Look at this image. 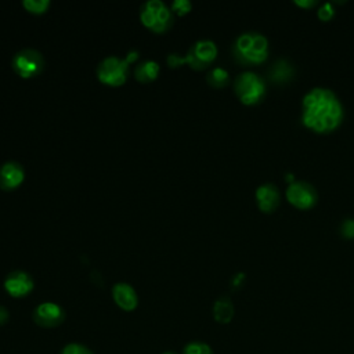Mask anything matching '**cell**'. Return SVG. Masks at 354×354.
<instances>
[{
  "label": "cell",
  "instance_id": "cell-11",
  "mask_svg": "<svg viewBox=\"0 0 354 354\" xmlns=\"http://www.w3.org/2000/svg\"><path fill=\"white\" fill-rule=\"evenodd\" d=\"M5 289L13 298H25L34 291V280L28 273L17 270L6 277Z\"/></svg>",
  "mask_w": 354,
  "mask_h": 354
},
{
  "label": "cell",
  "instance_id": "cell-1",
  "mask_svg": "<svg viewBox=\"0 0 354 354\" xmlns=\"http://www.w3.org/2000/svg\"><path fill=\"white\" fill-rule=\"evenodd\" d=\"M344 109L338 96L325 87H314L302 101L300 120L305 128L316 135H329L343 122Z\"/></svg>",
  "mask_w": 354,
  "mask_h": 354
},
{
  "label": "cell",
  "instance_id": "cell-18",
  "mask_svg": "<svg viewBox=\"0 0 354 354\" xmlns=\"http://www.w3.org/2000/svg\"><path fill=\"white\" fill-rule=\"evenodd\" d=\"M23 5L28 12L34 14H42L49 9L50 0H24Z\"/></svg>",
  "mask_w": 354,
  "mask_h": 354
},
{
  "label": "cell",
  "instance_id": "cell-24",
  "mask_svg": "<svg viewBox=\"0 0 354 354\" xmlns=\"http://www.w3.org/2000/svg\"><path fill=\"white\" fill-rule=\"evenodd\" d=\"M294 3H295L298 8L305 9V10L313 9V8H316V6L318 5V2H316V0H295Z\"/></svg>",
  "mask_w": 354,
  "mask_h": 354
},
{
  "label": "cell",
  "instance_id": "cell-14",
  "mask_svg": "<svg viewBox=\"0 0 354 354\" xmlns=\"http://www.w3.org/2000/svg\"><path fill=\"white\" fill-rule=\"evenodd\" d=\"M295 67L287 60H278L270 69V80L274 85H287L295 78Z\"/></svg>",
  "mask_w": 354,
  "mask_h": 354
},
{
  "label": "cell",
  "instance_id": "cell-6",
  "mask_svg": "<svg viewBox=\"0 0 354 354\" xmlns=\"http://www.w3.org/2000/svg\"><path fill=\"white\" fill-rule=\"evenodd\" d=\"M287 201L298 210H310L318 202V192L307 181H294L287 188Z\"/></svg>",
  "mask_w": 354,
  "mask_h": 354
},
{
  "label": "cell",
  "instance_id": "cell-17",
  "mask_svg": "<svg viewBox=\"0 0 354 354\" xmlns=\"http://www.w3.org/2000/svg\"><path fill=\"white\" fill-rule=\"evenodd\" d=\"M206 82L209 86L214 89H223L230 83V74L224 68H213L206 76Z\"/></svg>",
  "mask_w": 354,
  "mask_h": 354
},
{
  "label": "cell",
  "instance_id": "cell-5",
  "mask_svg": "<svg viewBox=\"0 0 354 354\" xmlns=\"http://www.w3.org/2000/svg\"><path fill=\"white\" fill-rule=\"evenodd\" d=\"M129 74V63L124 58L109 56L97 67L98 79L109 86H121L126 82Z\"/></svg>",
  "mask_w": 354,
  "mask_h": 354
},
{
  "label": "cell",
  "instance_id": "cell-27",
  "mask_svg": "<svg viewBox=\"0 0 354 354\" xmlns=\"http://www.w3.org/2000/svg\"><path fill=\"white\" fill-rule=\"evenodd\" d=\"M162 354H176V353H173V351H165V353H162Z\"/></svg>",
  "mask_w": 354,
  "mask_h": 354
},
{
  "label": "cell",
  "instance_id": "cell-25",
  "mask_svg": "<svg viewBox=\"0 0 354 354\" xmlns=\"http://www.w3.org/2000/svg\"><path fill=\"white\" fill-rule=\"evenodd\" d=\"M10 318V313L6 307L0 306V325H5Z\"/></svg>",
  "mask_w": 354,
  "mask_h": 354
},
{
  "label": "cell",
  "instance_id": "cell-15",
  "mask_svg": "<svg viewBox=\"0 0 354 354\" xmlns=\"http://www.w3.org/2000/svg\"><path fill=\"white\" fill-rule=\"evenodd\" d=\"M234 317V305L232 302L223 296L217 299L213 305V318L220 324H228Z\"/></svg>",
  "mask_w": 354,
  "mask_h": 354
},
{
  "label": "cell",
  "instance_id": "cell-22",
  "mask_svg": "<svg viewBox=\"0 0 354 354\" xmlns=\"http://www.w3.org/2000/svg\"><path fill=\"white\" fill-rule=\"evenodd\" d=\"M317 17L322 23H329L335 17V10H333L332 5L331 3H324L317 12Z\"/></svg>",
  "mask_w": 354,
  "mask_h": 354
},
{
  "label": "cell",
  "instance_id": "cell-8",
  "mask_svg": "<svg viewBox=\"0 0 354 354\" xmlns=\"http://www.w3.org/2000/svg\"><path fill=\"white\" fill-rule=\"evenodd\" d=\"M216 57H217V46L214 45V42L203 39V41H198L190 47V50L184 57V61L190 64L192 69L202 71L208 65H210L216 60Z\"/></svg>",
  "mask_w": 354,
  "mask_h": 354
},
{
  "label": "cell",
  "instance_id": "cell-20",
  "mask_svg": "<svg viewBox=\"0 0 354 354\" xmlns=\"http://www.w3.org/2000/svg\"><path fill=\"white\" fill-rule=\"evenodd\" d=\"M61 354H93L89 347L80 343H68L61 350Z\"/></svg>",
  "mask_w": 354,
  "mask_h": 354
},
{
  "label": "cell",
  "instance_id": "cell-4",
  "mask_svg": "<svg viewBox=\"0 0 354 354\" xmlns=\"http://www.w3.org/2000/svg\"><path fill=\"white\" fill-rule=\"evenodd\" d=\"M142 23L157 34H162L172 27V10L161 0H148L140 12Z\"/></svg>",
  "mask_w": 354,
  "mask_h": 354
},
{
  "label": "cell",
  "instance_id": "cell-13",
  "mask_svg": "<svg viewBox=\"0 0 354 354\" xmlns=\"http://www.w3.org/2000/svg\"><path fill=\"white\" fill-rule=\"evenodd\" d=\"M24 168L19 162H6L0 168V188L14 190L24 181Z\"/></svg>",
  "mask_w": 354,
  "mask_h": 354
},
{
  "label": "cell",
  "instance_id": "cell-26",
  "mask_svg": "<svg viewBox=\"0 0 354 354\" xmlns=\"http://www.w3.org/2000/svg\"><path fill=\"white\" fill-rule=\"evenodd\" d=\"M137 56H139V53H137V52H132V53H129V56H128L126 61H128V63H132V61H135V60L137 58Z\"/></svg>",
  "mask_w": 354,
  "mask_h": 354
},
{
  "label": "cell",
  "instance_id": "cell-10",
  "mask_svg": "<svg viewBox=\"0 0 354 354\" xmlns=\"http://www.w3.org/2000/svg\"><path fill=\"white\" fill-rule=\"evenodd\" d=\"M255 201L262 213L270 214L278 209L281 203V195L277 186L272 183H265L256 188Z\"/></svg>",
  "mask_w": 354,
  "mask_h": 354
},
{
  "label": "cell",
  "instance_id": "cell-21",
  "mask_svg": "<svg viewBox=\"0 0 354 354\" xmlns=\"http://www.w3.org/2000/svg\"><path fill=\"white\" fill-rule=\"evenodd\" d=\"M340 235L344 240H354V219H346L340 224Z\"/></svg>",
  "mask_w": 354,
  "mask_h": 354
},
{
  "label": "cell",
  "instance_id": "cell-7",
  "mask_svg": "<svg viewBox=\"0 0 354 354\" xmlns=\"http://www.w3.org/2000/svg\"><path fill=\"white\" fill-rule=\"evenodd\" d=\"M45 67V60L41 52L35 49H24L13 57V69L21 78H35Z\"/></svg>",
  "mask_w": 354,
  "mask_h": 354
},
{
  "label": "cell",
  "instance_id": "cell-12",
  "mask_svg": "<svg viewBox=\"0 0 354 354\" xmlns=\"http://www.w3.org/2000/svg\"><path fill=\"white\" fill-rule=\"evenodd\" d=\"M112 298L116 306L125 311H133L139 306V296L135 288L126 283H118L112 287Z\"/></svg>",
  "mask_w": 354,
  "mask_h": 354
},
{
  "label": "cell",
  "instance_id": "cell-19",
  "mask_svg": "<svg viewBox=\"0 0 354 354\" xmlns=\"http://www.w3.org/2000/svg\"><path fill=\"white\" fill-rule=\"evenodd\" d=\"M183 354H213V350L203 342H190L184 346Z\"/></svg>",
  "mask_w": 354,
  "mask_h": 354
},
{
  "label": "cell",
  "instance_id": "cell-23",
  "mask_svg": "<svg viewBox=\"0 0 354 354\" xmlns=\"http://www.w3.org/2000/svg\"><path fill=\"white\" fill-rule=\"evenodd\" d=\"M191 2H188V0H175V2L172 3V10L176 12L179 16H184L187 13L191 12Z\"/></svg>",
  "mask_w": 354,
  "mask_h": 354
},
{
  "label": "cell",
  "instance_id": "cell-2",
  "mask_svg": "<svg viewBox=\"0 0 354 354\" xmlns=\"http://www.w3.org/2000/svg\"><path fill=\"white\" fill-rule=\"evenodd\" d=\"M232 56L241 65H261L269 57V41L259 32H245L235 39Z\"/></svg>",
  "mask_w": 354,
  "mask_h": 354
},
{
  "label": "cell",
  "instance_id": "cell-16",
  "mask_svg": "<svg viewBox=\"0 0 354 354\" xmlns=\"http://www.w3.org/2000/svg\"><path fill=\"white\" fill-rule=\"evenodd\" d=\"M158 74H159V64L154 60L143 61L142 64L137 65V68L135 71L136 79L139 82H143V83H148V82L155 80Z\"/></svg>",
  "mask_w": 354,
  "mask_h": 354
},
{
  "label": "cell",
  "instance_id": "cell-3",
  "mask_svg": "<svg viewBox=\"0 0 354 354\" xmlns=\"http://www.w3.org/2000/svg\"><path fill=\"white\" fill-rule=\"evenodd\" d=\"M234 93L244 105H258L266 97V82L259 74L245 71L234 79Z\"/></svg>",
  "mask_w": 354,
  "mask_h": 354
},
{
  "label": "cell",
  "instance_id": "cell-9",
  "mask_svg": "<svg viewBox=\"0 0 354 354\" xmlns=\"http://www.w3.org/2000/svg\"><path fill=\"white\" fill-rule=\"evenodd\" d=\"M32 318L35 324L42 328H56L64 322L65 311L57 303L45 302L34 310Z\"/></svg>",
  "mask_w": 354,
  "mask_h": 354
}]
</instances>
